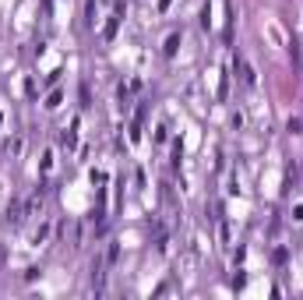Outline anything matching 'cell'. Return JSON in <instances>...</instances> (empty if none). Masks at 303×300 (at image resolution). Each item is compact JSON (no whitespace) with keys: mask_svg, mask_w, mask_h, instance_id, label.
Instances as JSON below:
<instances>
[{"mask_svg":"<svg viewBox=\"0 0 303 300\" xmlns=\"http://www.w3.org/2000/svg\"><path fill=\"white\" fill-rule=\"evenodd\" d=\"M120 18H124V4H117V14H113V18H109V25L102 28V39H106V43L113 39V35H117V28H120Z\"/></svg>","mask_w":303,"mask_h":300,"instance_id":"6da1fadb","label":"cell"},{"mask_svg":"<svg viewBox=\"0 0 303 300\" xmlns=\"http://www.w3.org/2000/svg\"><path fill=\"white\" fill-rule=\"evenodd\" d=\"M78 131H81V120H71V127L64 131V145H67V148L78 145Z\"/></svg>","mask_w":303,"mask_h":300,"instance_id":"7a4b0ae2","label":"cell"},{"mask_svg":"<svg viewBox=\"0 0 303 300\" xmlns=\"http://www.w3.org/2000/svg\"><path fill=\"white\" fill-rule=\"evenodd\" d=\"M240 64H243V60H240ZM243 85H247V89H254V85H257V74H254V67H250V64H243Z\"/></svg>","mask_w":303,"mask_h":300,"instance_id":"3957f363","label":"cell"},{"mask_svg":"<svg viewBox=\"0 0 303 300\" xmlns=\"http://www.w3.org/2000/svg\"><path fill=\"white\" fill-rule=\"evenodd\" d=\"M176 46H180V32H173L169 39H166V50H162V53H166V57H173V53H176Z\"/></svg>","mask_w":303,"mask_h":300,"instance_id":"277c9868","label":"cell"},{"mask_svg":"<svg viewBox=\"0 0 303 300\" xmlns=\"http://www.w3.org/2000/svg\"><path fill=\"white\" fill-rule=\"evenodd\" d=\"M169 4H173V0H159V11H169Z\"/></svg>","mask_w":303,"mask_h":300,"instance_id":"5b68a950","label":"cell"}]
</instances>
